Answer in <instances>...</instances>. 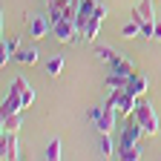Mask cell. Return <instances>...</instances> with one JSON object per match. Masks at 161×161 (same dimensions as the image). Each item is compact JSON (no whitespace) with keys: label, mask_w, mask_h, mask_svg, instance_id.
I'll use <instances>...</instances> for the list:
<instances>
[{"label":"cell","mask_w":161,"mask_h":161,"mask_svg":"<svg viewBox=\"0 0 161 161\" xmlns=\"http://www.w3.org/2000/svg\"><path fill=\"white\" fill-rule=\"evenodd\" d=\"M52 32H55V37L60 40V43H75V40H80L75 20H69V17H60L58 23L52 26Z\"/></svg>","instance_id":"obj_4"},{"label":"cell","mask_w":161,"mask_h":161,"mask_svg":"<svg viewBox=\"0 0 161 161\" xmlns=\"http://www.w3.org/2000/svg\"><path fill=\"white\" fill-rule=\"evenodd\" d=\"M132 17L138 20V23H144V20H155V14H153V0H144V3H138V6L132 9Z\"/></svg>","instance_id":"obj_11"},{"label":"cell","mask_w":161,"mask_h":161,"mask_svg":"<svg viewBox=\"0 0 161 161\" xmlns=\"http://www.w3.org/2000/svg\"><path fill=\"white\" fill-rule=\"evenodd\" d=\"M141 135H147V132H144V127H141L138 121H135V115H132V121L127 124L124 135H121V144H118V150H127V147H138Z\"/></svg>","instance_id":"obj_6"},{"label":"cell","mask_w":161,"mask_h":161,"mask_svg":"<svg viewBox=\"0 0 161 161\" xmlns=\"http://www.w3.org/2000/svg\"><path fill=\"white\" fill-rule=\"evenodd\" d=\"M23 89H26V80L23 78H14L9 95L3 98V107H0L3 115H12V112H20V109H23Z\"/></svg>","instance_id":"obj_2"},{"label":"cell","mask_w":161,"mask_h":161,"mask_svg":"<svg viewBox=\"0 0 161 161\" xmlns=\"http://www.w3.org/2000/svg\"><path fill=\"white\" fill-rule=\"evenodd\" d=\"M121 35H124V37H135V35H141V23L132 17L130 23H124V26H121Z\"/></svg>","instance_id":"obj_17"},{"label":"cell","mask_w":161,"mask_h":161,"mask_svg":"<svg viewBox=\"0 0 161 161\" xmlns=\"http://www.w3.org/2000/svg\"><path fill=\"white\" fill-rule=\"evenodd\" d=\"M17 46H20V40L17 37H9L6 43H3V52H0V64H9V58L17 52Z\"/></svg>","instance_id":"obj_14"},{"label":"cell","mask_w":161,"mask_h":161,"mask_svg":"<svg viewBox=\"0 0 161 161\" xmlns=\"http://www.w3.org/2000/svg\"><path fill=\"white\" fill-rule=\"evenodd\" d=\"M101 153H104V158H112L118 153V147L112 144V132H101Z\"/></svg>","instance_id":"obj_13"},{"label":"cell","mask_w":161,"mask_h":161,"mask_svg":"<svg viewBox=\"0 0 161 161\" xmlns=\"http://www.w3.org/2000/svg\"><path fill=\"white\" fill-rule=\"evenodd\" d=\"M147 86H150V80H147V75H141V72H132L130 78H127V89L132 92V95H144L147 92Z\"/></svg>","instance_id":"obj_9"},{"label":"cell","mask_w":161,"mask_h":161,"mask_svg":"<svg viewBox=\"0 0 161 161\" xmlns=\"http://www.w3.org/2000/svg\"><path fill=\"white\" fill-rule=\"evenodd\" d=\"M26 23H29V35L37 40V37H46L52 32V20L49 14H29L26 17Z\"/></svg>","instance_id":"obj_5"},{"label":"cell","mask_w":161,"mask_h":161,"mask_svg":"<svg viewBox=\"0 0 161 161\" xmlns=\"http://www.w3.org/2000/svg\"><path fill=\"white\" fill-rule=\"evenodd\" d=\"M46 3H49V0H46Z\"/></svg>","instance_id":"obj_23"},{"label":"cell","mask_w":161,"mask_h":161,"mask_svg":"<svg viewBox=\"0 0 161 161\" xmlns=\"http://www.w3.org/2000/svg\"><path fill=\"white\" fill-rule=\"evenodd\" d=\"M20 112H12V115H3V132H17L20 130Z\"/></svg>","instance_id":"obj_15"},{"label":"cell","mask_w":161,"mask_h":161,"mask_svg":"<svg viewBox=\"0 0 161 161\" xmlns=\"http://www.w3.org/2000/svg\"><path fill=\"white\" fill-rule=\"evenodd\" d=\"M32 101H35V89L26 84V89H23V107H32Z\"/></svg>","instance_id":"obj_21"},{"label":"cell","mask_w":161,"mask_h":161,"mask_svg":"<svg viewBox=\"0 0 161 161\" xmlns=\"http://www.w3.org/2000/svg\"><path fill=\"white\" fill-rule=\"evenodd\" d=\"M0 158H3V161L20 158V150H17V132H3V141H0Z\"/></svg>","instance_id":"obj_8"},{"label":"cell","mask_w":161,"mask_h":161,"mask_svg":"<svg viewBox=\"0 0 161 161\" xmlns=\"http://www.w3.org/2000/svg\"><path fill=\"white\" fill-rule=\"evenodd\" d=\"M60 150H64L60 138H52V144H49V150H46V158H49V161H58V158H60Z\"/></svg>","instance_id":"obj_19"},{"label":"cell","mask_w":161,"mask_h":161,"mask_svg":"<svg viewBox=\"0 0 161 161\" xmlns=\"http://www.w3.org/2000/svg\"><path fill=\"white\" fill-rule=\"evenodd\" d=\"M132 115H135L138 124L144 127V132H147V135H155V132H158V118H155V109L147 104V101H141V98H138V107H135V112H132Z\"/></svg>","instance_id":"obj_3"},{"label":"cell","mask_w":161,"mask_h":161,"mask_svg":"<svg viewBox=\"0 0 161 161\" xmlns=\"http://www.w3.org/2000/svg\"><path fill=\"white\" fill-rule=\"evenodd\" d=\"M14 60H17V64L32 66V64H37V49H35V46H29V49H17V52H14Z\"/></svg>","instance_id":"obj_12"},{"label":"cell","mask_w":161,"mask_h":161,"mask_svg":"<svg viewBox=\"0 0 161 161\" xmlns=\"http://www.w3.org/2000/svg\"><path fill=\"white\" fill-rule=\"evenodd\" d=\"M153 40H158V43H161V23H158V20H155V37Z\"/></svg>","instance_id":"obj_22"},{"label":"cell","mask_w":161,"mask_h":161,"mask_svg":"<svg viewBox=\"0 0 161 161\" xmlns=\"http://www.w3.org/2000/svg\"><path fill=\"white\" fill-rule=\"evenodd\" d=\"M104 17H107V6L104 3H98L92 17H89V23H86V32H84V40H95L98 32H101V23H104Z\"/></svg>","instance_id":"obj_7"},{"label":"cell","mask_w":161,"mask_h":161,"mask_svg":"<svg viewBox=\"0 0 161 161\" xmlns=\"http://www.w3.org/2000/svg\"><path fill=\"white\" fill-rule=\"evenodd\" d=\"M95 55H98L101 60H107V64H109V60H112L118 52H115V49H109V46H104V43H95Z\"/></svg>","instance_id":"obj_18"},{"label":"cell","mask_w":161,"mask_h":161,"mask_svg":"<svg viewBox=\"0 0 161 161\" xmlns=\"http://www.w3.org/2000/svg\"><path fill=\"white\" fill-rule=\"evenodd\" d=\"M109 72H115V75H121V78H130V75L135 72V66L130 64L127 58H121V55H115V58L109 60Z\"/></svg>","instance_id":"obj_10"},{"label":"cell","mask_w":161,"mask_h":161,"mask_svg":"<svg viewBox=\"0 0 161 161\" xmlns=\"http://www.w3.org/2000/svg\"><path fill=\"white\" fill-rule=\"evenodd\" d=\"M89 118L95 121L98 132H112L115 130V121H118V107L112 104V101H107V104H101V107H92L89 109Z\"/></svg>","instance_id":"obj_1"},{"label":"cell","mask_w":161,"mask_h":161,"mask_svg":"<svg viewBox=\"0 0 161 161\" xmlns=\"http://www.w3.org/2000/svg\"><path fill=\"white\" fill-rule=\"evenodd\" d=\"M60 69H64V58H60V55H55V58L46 60V75H60Z\"/></svg>","instance_id":"obj_16"},{"label":"cell","mask_w":161,"mask_h":161,"mask_svg":"<svg viewBox=\"0 0 161 161\" xmlns=\"http://www.w3.org/2000/svg\"><path fill=\"white\" fill-rule=\"evenodd\" d=\"M118 155L124 158V161H138V158H141L138 147H127V150H118Z\"/></svg>","instance_id":"obj_20"}]
</instances>
